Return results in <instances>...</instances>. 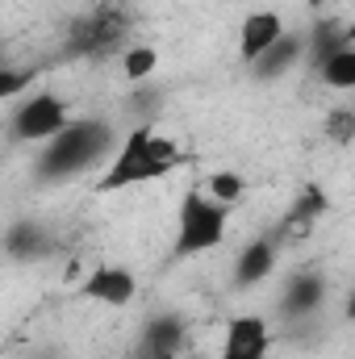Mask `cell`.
<instances>
[{"label":"cell","instance_id":"obj_9","mask_svg":"<svg viewBox=\"0 0 355 359\" xmlns=\"http://www.w3.org/2000/svg\"><path fill=\"white\" fill-rule=\"evenodd\" d=\"M276 259H280V238H251L234 255V284L239 288H255V284L272 280Z\"/></svg>","mask_w":355,"mask_h":359},{"label":"cell","instance_id":"obj_1","mask_svg":"<svg viewBox=\"0 0 355 359\" xmlns=\"http://www.w3.org/2000/svg\"><path fill=\"white\" fill-rule=\"evenodd\" d=\"M180 163H184V151L172 134L155 130V126H134L117 151L109 155V168L105 176L96 180L100 192H121V188H134V184H147V180H163L172 176Z\"/></svg>","mask_w":355,"mask_h":359},{"label":"cell","instance_id":"obj_2","mask_svg":"<svg viewBox=\"0 0 355 359\" xmlns=\"http://www.w3.org/2000/svg\"><path fill=\"white\" fill-rule=\"evenodd\" d=\"M109 151H117V134L109 121L100 117H72V126L63 134H55L51 142H42L34 172L42 180H72L80 172L96 168Z\"/></svg>","mask_w":355,"mask_h":359},{"label":"cell","instance_id":"obj_21","mask_svg":"<svg viewBox=\"0 0 355 359\" xmlns=\"http://www.w3.org/2000/svg\"><path fill=\"white\" fill-rule=\"evenodd\" d=\"M343 38H347V46H355V21H347V25H343Z\"/></svg>","mask_w":355,"mask_h":359},{"label":"cell","instance_id":"obj_15","mask_svg":"<svg viewBox=\"0 0 355 359\" xmlns=\"http://www.w3.org/2000/svg\"><path fill=\"white\" fill-rule=\"evenodd\" d=\"M318 80L330 92H355V46H343L330 59H322L318 63Z\"/></svg>","mask_w":355,"mask_h":359},{"label":"cell","instance_id":"obj_7","mask_svg":"<svg viewBox=\"0 0 355 359\" xmlns=\"http://www.w3.org/2000/svg\"><path fill=\"white\" fill-rule=\"evenodd\" d=\"M80 297L96 301V305H109V309H126L138 297V280H134V271L121 268V264H96L80 280Z\"/></svg>","mask_w":355,"mask_h":359},{"label":"cell","instance_id":"obj_3","mask_svg":"<svg viewBox=\"0 0 355 359\" xmlns=\"http://www.w3.org/2000/svg\"><path fill=\"white\" fill-rule=\"evenodd\" d=\"M226 230H230V205L213 201L201 184H192L176 205V259H196V255H209L213 247L226 243Z\"/></svg>","mask_w":355,"mask_h":359},{"label":"cell","instance_id":"obj_18","mask_svg":"<svg viewBox=\"0 0 355 359\" xmlns=\"http://www.w3.org/2000/svg\"><path fill=\"white\" fill-rule=\"evenodd\" d=\"M155 67H159V50L155 46H126L121 50L126 80H147V76H155Z\"/></svg>","mask_w":355,"mask_h":359},{"label":"cell","instance_id":"obj_11","mask_svg":"<svg viewBox=\"0 0 355 359\" xmlns=\"http://www.w3.org/2000/svg\"><path fill=\"white\" fill-rule=\"evenodd\" d=\"M322 301H326V280H322L318 271H297V276L284 284L280 309H284L288 318H305V313H314Z\"/></svg>","mask_w":355,"mask_h":359},{"label":"cell","instance_id":"obj_23","mask_svg":"<svg viewBox=\"0 0 355 359\" xmlns=\"http://www.w3.org/2000/svg\"><path fill=\"white\" fill-rule=\"evenodd\" d=\"M151 359H180V351H172V355H151Z\"/></svg>","mask_w":355,"mask_h":359},{"label":"cell","instance_id":"obj_6","mask_svg":"<svg viewBox=\"0 0 355 359\" xmlns=\"http://www.w3.org/2000/svg\"><path fill=\"white\" fill-rule=\"evenodd\" d=\"M272 355V326L264 313H234L226 322L217 359H267Z\"/></svg>","mask_w":355,"mask_h":359},{"label":"cell","instance_id":"obj_5","mask_svg":"<svg viewBox=\"0 0 355 359\" xmlns=\"http://www.w3.org/2000/svg\"><path fill=\"white\" fill-rule=\"evenodd\" d=\"M121 38H126V17L117 8H92L72 25L67 50L72 55H105V50L121 46Z\"/></svg>","mask_w":355,"mask_h":359},{"label":"cell","instance_id":"obj_4","mask_svg":"<svg viewBox=\"0 0 355 359\" xmlns=\"http://www.w3.org/2000/svg\"><path fill=\"white\" fill-rule=\"evenodd\" d=\"M72 126V109H67V100L59 96V92H29L17 109H13V121H8V130H13V138L17 142H51L55 134H63Z\"/></svg>","mask_w":355,"mask_h":359},{"label":"cell","instance_id":"obj_8","mask_svg":"<svg viewBox=\"0 0 355 359\" xmlns=\"http://www.w3.org/2000/svg\"><path fill=\"white\" fill-rule=\"evenodd\" d=\"M284 34H288L284 13H276V8H255V13H247L243 25H239V59H243L247 67H255Z\"/></svg>","mask_w":355,"mask_h":359},{"label":"cell","instance_id":"obj_17","mask_svg":"<svg viewBox=\"0 0 355 359\" xmlns=\"http://www.w3.org/2000/svg\"><path fill=\"white\" fill-rule=\"evenodd\" d=\"M201 188H205L213 201H222V205L234 209V205L243 201V192H247V176H243V172H230V168H226V172H209Z\"/></svg>","mask_w":355,"mask_h":359},{"label":"cell","instance_id":"obj_16","mask_svg":"<svg viewBox=\"0 0 355 359\" xmlns=\"http://www.w3.org/2000/svg\"><path fill=\"white\" fill-rule=\"evenodd\" d=\"M343 46H347L343 25H339L335 17H318V25L309 29V55H314V63L330 59V55H335V50H343Z\"/></svg>","mask_w":355,"mask_h":359},{"label":"cell","instance_id":"obj_22","mask_svg":"<svg viewBox=\"0 0 355 359\" xmlns=\"http://www.w3.org/2000/svg\"><path fill=\"white\" fill-rule=\"evenodd\" d=\"M305 4H309V8H314V13H322V8H326V4H330V0H305Z\"/></svg>","mask_w":355,"mask_h":359},{"label":"cell","instance_id":"obj_12","mask_svg":"<svg viewBox=\"0 0 355 359\" xmlns=\"http://www.w3.org/2000/svg\"><path fill=\"white\" fill-rule=\"evenodd\" d=\"M184 339H188V326H184V318L176 313H159V318H151L147 326H142V355H172L184 347Z\"/></svg>","mask_w":355,"mask_h":359},{"label":"cell","instance_id":"obj_14","mask_svg":"<svg viewBox=\"0 0 355 359\" xmlns=\"http://www.w3.org/2000/svg\"><path fill=\"white\" fill-rule=\"evenodd\" d=\"M4 247H8V259H38L46 247H51V238H46V230L38 226V222H17V226H8V238H4Z\"/></svg>","mask_w":355,"mask_h":359},{"label":"cell","instance_id":"obj_20","mask_svg":"<svg viewBox=\"0 0 355 359\" xmlns=\"http://www.w3.org/2000/svg\"><path fill=\"white\" fill-rule=\"evenodd\" d=\"M343 318L355 322V280H351V292H347V305H343Z\"/></svg>","mask_w":355,"mask_h":359},{"label":"cell","instance_id":"obj_10","mask_svg":"<svg viewBox=\"0 0 355 359\" xmlns=\"http://www.w3.org/2000/svg\"><path fill=\"white\" fill-rule=\"evenodd\" d=\"M330 209V201H326V192L318 188V184H305L301 188V196L293 201V209L284 213V222H280V243H297V238H305L309 230H314V222L322 217Z\"/></svg>","mask_w":355,"mask_h":359},{"label":"cell","instance_id":"obj_13","mask_svg":"<svg viewBox=\"0 0 355 359\" xmlns=\"http://www.w3.org/2000/svg\"><path fill=\"white\" fill-rule=\"evenodd\" d=\"M305 55H309V34H284L251 72H255V80H280V76H284L297 59H305Z\"/></svg>","mask_w":355,"mask_h":359},{"label":"cell","instance_id":"obj_19","mask_svg":"<svg viewBox=\"0 0 355 359\" xmlns=\"http://www.w3.org/2000/svg\"><path fill=\"white\" fill-rule=\"evenodd\" d=\"M322 134H326L335 147H351L355 142V109H347V104L330 109L326 121H322Z\"/></svg>","mask_w":355,"mask_h":359}]
</instances>
